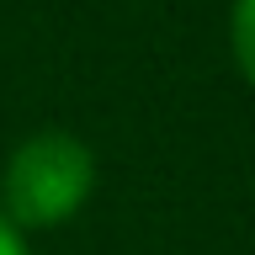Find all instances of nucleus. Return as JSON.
Masks as SVG:
<instances>
[{
	"label": "nucleus",
	"instance_id": "nucleus-1",
	"mask_svg": "<svg viewBox=\"0 0 255 255\" xmlns=\"http://www.w3.org/2000/svg\"><path fill=\"white\" fill-rule=\"evenodd\" d=\"M96 191V154L91 143L48 128L16 143V154L5 159L0 175V213L27 234V229H59L85 207Z\"/></svg>",
	"mask_w": 255,
	"mask_h": 255
},
{
	"label": "nucleus",
	"instance_id": "nucleus-2",
	"mask_svg": "<svg viewBox=\"0 0 255 255\" xmlns=\"http://www.w3.org/2000/svg\"><path fill=\"white\" fill-rule=\"evenodd\" d=\"M229 48H234L239 75L250 80V91H255V0H234V11H229Z\"/></svg>",
	"mask_w": 255,
	"mask_h": 255
},
{
	"label": "nucleus",
	"instance_id": "nucleus-3",
	"mask_svg": "<svg viewBox=\"0 0 255 255\" xmlns=\"http://www.w3.org/2000/svg\"><path fill=\"white\" fill-rule=\"evenodd\" d=\"M0 255H32V250H27V234H21L5 213H0Z\"/></svg>",
	"mask_w": 255,
	"mask_h": 255
}]
</instances>
